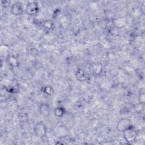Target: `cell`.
Returning a JSON list of instances; mask_svg holds the SVG:
<instances>
[{
    "instance_id": "6da1fadb",
    "label": "cell",
    "mask_w": 145,
    "mask_h": 145,
    "mask_svg": "<svg viewBox=\"0 0 145 145\" xmlns=\"http://www.w3.org/2000/svg\"><path fill=\"white\" fill-rule=\"evenodd\" d=\"M125 140L129 143L135 142L137 137V131L135 128L131 126L122 132Z\"/></svg>"
},
{
    "instance_id": "7a4b0ae2",
    "label": "cell",
    "mask_w": 145,
    "mask_h": 145,
    "mask_svg": "<svg viewBox=\"0 0 145 145\" xmlns=\"http://www.w3.org/2000/svg\"><path fill=\"white\" fill-rule=\"evenodd\" d=\"M34 133L39 138H44L46 134V127L42 122H38L34 126Z\"/></svg>"
},
{
    "instance_id": "3957f363",
    "label": "cell",
    "mask_w": 145,
    "mask_h": 145,
    "mask_svg": "<svg viewBox=\"0 0 145 145\" xmlns=\"http://www.w3.org/2000/svg\"><path fill=\"white\" fill-rule=\"evenodd\" d=\"M133 126L132 121L130 119L123 118L120 119L117 125V129L121 132H122L128 127Z\"/></svg>"
},
{
    "instance_id": "277c9868",
    "label": "cell",
    "mask_w": 145,
    "mask_h": 145,
    "mask_svg": "<svg viewBox=\"0 0 145 145\" xmlns=\"http://www.w3.org/2000/svg\"><path fill=\"white\" fill-rule=\"evenodd\" d=\"M39 7L38 3L35 1H32L28 3L25 7V12L30 15H35L38 13Z\"/></svg>"
},
{
    "instance_id": "5b68a950",
    "label": "cell",
    "mask_w": 145,
    "mask_h": 145,
    "mask_svg": "<svg viewBox=\"0 0 145 145\" xmlns=\"http://www.w3.org/2000/svg\"><path fill=\"white\" fill-rule=\"evenodd\" d=\"M23 12V6L21 2H15L11 6V12L15 15H20Z\"/></svg>"
},
{
    "instance_id": "8992f818",
    "label": "cell",
    "mask_w": 145,
    "mask_h": 145,
    "mask_svg": "<svg viewBox=\"0 0 145 145\" xmlns=\"http://www.w3.org/2000/svg\"><path fill=\"white\" fill-rule=\"evenodd\" d=\"M39 110L41 114L44 116H48L50 113V106L46 103L41 104L39 107Z\"/></svg>"
},
{
    "instance_id": "52a82bcc",
    "label": "cell",
    "mask_w": 145,
    "mask_h": 145,
    "mask_svg": "<svg viewBox=\"0 0 145 145\" xmlns=\"http://www.w3.org/2000/svg\"><path fill=\"white\" fill-rule=\"evenodd\" d=\"M42 27L45 31L50 32L54 28V24L51 20H47L42 22Z\"/></svg>"
},
{
    "instance_id": "ba28073f",
    "label": "cell",
    "mask_w": 145,
    "mask_h": 145,
    "mask_svg": "<svg viewBox=\"0 0 145 145\" xmlns=\"http://www.w3.org/2000/svg\"><path fill=\"white\" fill-rule=\"evenodd\" d=\"M92 70L94 74L99 75L101 73L103 70V65L101 63L99 62L95 63L92 66Z\"/></svg>"
},
{
    "instance_id": "9c48e42d",
    "label": "cell",
    "mask_w": 145,
    "mask_h": 145,
    "mask_svg": "<svg viewBox=\"0 0 145 145\" xmlns=\"http://www.w3.org/2000/svg\"><path fill=\"white\" fill-rule=\"evenodd\" d=\"M7 61L8 64L12 67H16L18 65V61L14 56H9L7 57Z\"/></svg>"
},
{
    "instance_id": "30bf717a",
    "label": "cell",
    "mask_w": 145,
    "mask_h": 145,
    "mask_svg": "<svg viewBox=\"0 0 145 145\" xmlns=\"http://www.w3.org/2000/svg\"><path fill=\"white\" fill-rule=\"evenodd\" d=\"M76 79L78 80L81 82L84 80L85 79V73L84 71L81 69H79L78 70H77L76 72Z\"/></svg>"
},
{
    "instance_id": "8fae6325",
    "label": "cell",
    "mask_w": 145,
    "mask_h": 145,
    "mask_svg": "<svg viewBox=\"0 0 145 145\" xmlns=\"http://www.w3.org/2000/svg\"><path fill=\"white\" fill-rule=\"evenodd\" d=\"M65 109L62 107H57L54 110V113L56 116L58 117H62L65 114Z\"/></svg>"
},
{
    "instance_id": "7c38bea8",
    "label": "cell",
    "mask_w": 145,
    "mask_h": 145,
    "mask_svg": "<svg viewBox=\"0 0 145 145\" xmlns=\"http://www.w3.org/2000/svg\"><path fill=\"white\" fill-rule=\"evenodd\" d=\"M138 101H139V104H142L143 105L144 104V102H145V94H144V92L140 93L139 95Z\"/></svg>"
},
{
    "instance_id": "4fadbf2b",
    "label": "cell",
    "mask_w": 145,
    "mask_h": 145,
    "mask_svg": "<svg viewBox=\"0 0 145 145\" xmlns=\"http://www.w3.org/2000/svg\"><path fill=\"white\" fill-rule=\"evenodd\" d=\"M54 92L53 88L52 86H48L44 87V92L46 93L48 95H52Z\"/></svg>"
}]
</instances>
